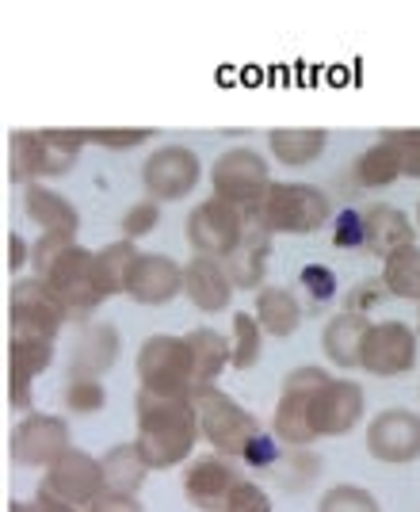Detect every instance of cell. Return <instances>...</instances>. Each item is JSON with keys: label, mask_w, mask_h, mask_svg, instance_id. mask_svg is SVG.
<instances>
[{"label": "cell", "mask_w": 420, "mask_h": 512, "mask_svg": "<svg viewBox=\"0 0 420 512\" xmlns=\"http://www.w3.org/2000/svg\"><path fill=\"white\" fill-rule=\"evenodd\" d=\"M245 230H249L245 211H237L233 203L218 199V195L203 199V203L184 218V234H188L191 249L199 256H218V260H226V256L241 245Z\"/></svg>", "instance_id": "9c48e42d"}, {"label": "cell", "mask_w": 420, "mask_h": 512, "mask_svg": "<svg viewBox=\"0 0 420 512\" xmlns=\"http://www.w3.org/2000/svg\"><path fill=\"white\" fill-rule=\"evenodd\" d=\"M382 138L398 150L405 180H420V130H386Z\"/></svg>", "instance_id": "ab89813d"}, {"label": "cell", "mask_w": 420, "mask_h": 512, "mask_svg": "<svg viewBox=\"0 0 420 512\" xmlns=\"http://www.w3.org/2000/svg\"><path fill=\"white\" fill-rule=\"evenodd\" d=\"M8 180H12V184H20V188L42 184L39 130H16V134L8 138Z\"/></svg>", "instance_id": "f546056e"}, {"label": "cell", "mask_w": 420, "mask_h": 512, "mask_svg": "<svg viewBox=\"0 0 420 512\" xmlns=\"http://www.w3.org/2000/svg\"><path fill=\"white\" fill-rule=\"evenodd\" d=\"M233 291L237 287H233L230 272H226V260L191 253V260L184 264V295H188V302L195 310L222 314V310H230Z\"/></svg>", "instance_id": "ac0fdd59"}, {"label": "cell", "mask_w": 420, "mask_h": 512, "mask_svg": "<svg viewBox=\"0 0 420 512\" xmlns=\"http://www.w3.org/2000/svg\"><path fill=\"white\" fill-rule=\"evenodd\" d=\"M12 463L16 467H54L73 451L69 444V425L54 413H27L20 425L12 428Z\"/></svg>", "instance_id": "8fae6325"}, {"label": "cell", "mask_w": 420, "mask_h": 512, "mask_svg": "<svg viewBox=\"0 0 420 512\" xmlns=\"http://www.w3.org/2000/svg\"><path fill=\"white\" fill-rule=\"evenodd\" d=\"M363 386L352 379H329L317 390L314 406H310V432L314 440L321 436H344L363 421Z\"/></svg>", "instance_id": "2e32d148"}, {"label": "cell", "mask_w": 420, "mask_h": 512, "mask_svg": "<svg viewBox=\"0 0 420 512\" xmlns=\"http://www.w3.org/2000/svg\"><path fill=\"white\" fill-rule=\"evenodd\" d=\"M100 467H104L107 493H123V497H134V493L142 490V482H146V474H149L138 444H119V448H111L104 459H100Z\"/></svg>", "instance_id": "83f0119b"}, {"label": "cell", "mask_w": 420, "mask_h": 512, "mask_svg": "<svg viewBox=\"0 0 420 512\" xmlns=\"http://www.w3.org/2000/svg\"><path fill=\"white\" fill-rule=\"evenodd\" d=\"M27 260H31V245L20 234H8V272H20Z\"/></svg>", "instance_id": "bcb514c9"}, {"label": "cell", "mask_w": 420, "mask_h": 512, "mask_svg": "<svg viewBox=\"0 0 420 512\" xmlns=\"http://www.w3.org/2000/svg\"><path fill=\"white\" fill-rule=\"evenodd\" d=\"M54 360V341H27L12 337L8 341V406L31 409L35 402V379Z\"/></svg>", "instance_id": "d6986e66"}, {"label": "cell", "mask_w": 420, "mask_h": 512, "mask_svg": "<svg viewBox=\"0 0 420 512\" xmlns=\"http://www.w3.org/2000/svg\"><path fill=\"white\" fill-rule=\"evenodd\" d=\"M42 142V176H65L77 165L81 150L88 146L84 130H39Z\"/></svg>", "instance_id": "4dcf8cb0"}, {"label": "cell", "mask_w": 420, "mask_h": 512, "mask_svg": "<svg viewBox=\"0 0 420 512\" xmlns=\"http://www.w3.org/2000/svg\"><path fill=\"white\" fill-rule=\"evenodd\" d=\"M272 237L264 226L249 222V230L241 237V245L226 256V272H230L237 291H260L268 276V260H272Z\"/></svg>", "instance_id": "44dd1931"}, {"label": "cell", "mask_w": 420, "mask_h": 512, "mask_svg": "<svg viewBox=\"0 0 420 512\" xmlns=\"http://www.w3.org/2000/svg\"><path fill=\"white\" fill-rule=\"evenodd\" d=\"M226 512H272V497L264 493V486H256L249 478L237 482V490L230 493Z\"/></svg>", "instance_id": "ee69618b"}, {"label": "cell", "mask_w": 420, "mask_h": 512, "mask_svg": "<svg viewBox=\"0 0 420 512\" xmlns=\"http://www.w3.org/2000/svg\"><path fill=\"white\" fill-rule=\"evenodd\" d=\"M417 234H420V203H417Z\"/></svg>", "instance_id": "c3c4849f"}, {"label": "cell", "mask_w": 420, "mask_h": 512, "mask_svg": "<svg viewBox=\"0 0 420 512\" xmlns=\"http://www.w3.org/2000/svg\"><path fill=\"white\" fill-rule=\"evenodd\" d=\"M8 512H73V509H65V505H58V501H50L46 493H39L35 501H12Z\"/></svg>", "instance_id": "7dc6e473"}, {"label": "cell", "mask_w": 420, "mask_h": 512, "mask_svg": "<svg viewBox=\"0 0 420 512\" xmlns=\"http://www.w3.org/2000/svg\"><path fill=\"white\" fill-rule=\"evenodd\" d=\"M188 348H191V367H195V386L203 390V386H214V379L226 371V363L233 360V344L218 333V329H191L188 337Z\"/></svg>", "instance_id": "484cf974"}, {"label": "cell", "mask_w": 420, "mask_h": 512, "mask_svg": "<svg viewBox=\"0 0 420 512\" xmlns=\"http://www.w3.org/2000/svg\"><path fill=\"white\" fill-rule=\"evenodd\" d=\"M119 329L111 321H92L84 325V333L73 344V356H69V371H81V375H96L104 379L107 371L119 360Z\"/></svg>", "instance_id": "7402d4cb"}, {"label": "cell", "mask_w": 420, "mask_h": 512, "mask_svg": "<svg viewBox=\"0 0 420 512\" xmlns=\"http://www.w3.org/2000/svg\"><path fill=\"white\" fill-rule=\"evenodd\" d=\"M157 222H161V203H157V199H142V203H134V207L123 214V237L126 241H138V237L153 234Z\"/></svg>", "instance_id": "f35d334b"}, {"label": "cell", "mask_w": 420, "mask_h": 512, "mask_svg": "<svg viewBox=\"0 0 420 512\" xmlns=\"http://www.w3.org/2000/svg\"><path fill=\"white\" fill-rule=\"evenodd\" d=\"M333 249H340V253H367V222H363V211L344 207V211L336 214Z\"/></svg>", "instance_id": "d590c367"}, {"label": "cell", "mask_w": 420, "mask_h": 512, "mask_svg": "<svg viewBox=\"0 0 420 512\" xmlns=\"http://www.w3.org/2000/svg\"><path fill=\"white\" fill-rule=\"evenodd\" d=\"M352 176H356L359 188H390V184L405 180L398 150L386 138H378L375 146H367V150L359 153L356 165H352Z\"/></svg>", "instance_id": "f1b7e54d"}, {"label": "cell", "mask_w": 420, "mask_h": 512, "mask_svg": "<svg viewBox=\"0 0 420 512\" xmlns=\"http://www.w3.org/2000/svg\"><path fill=\"white\" fill-rule=\"evenodd\" d=\"M69 314L62 302L50 295L42 279H16L8 291V337H27V341H58Z\"/></svg>", "instance_id": "52a82bcc"}, {"label": "cell", "mask_w": 420, "mask_h": 512, "mask_svg": "<svg viewBox=\"0 0 420 512\" xmlns=\"http://www.w3.org/2000/svg\"><path fill=\"white\" fill-rule=\"evenodd\" d=\"M371 329H375V321L367 318V314H352V310L333 314L329 325H325V333H321V348H325L329 363L340 367V371L363 367V344L371 337Z\"/></svg>", "instance_id": "ffe728a7"}, {"label": "cell", "mask_w": 420, "mask_h": 512, "mask_svg": "<svg viewBox=\"0 0 420 512\" xmlns=\"http://www.w3.org/2000/svg\"><path fill=\"white\" fill-rule=\"evenodd\" d=\"M138 260V249H134V241H115V245H104L100 253H96V283H100V295L107 299H115V295H126V272H130V264Z\"/></svg>", "instance_id": "1f68e13d"}, {"label": "cell", "mask_w": 420, "mask_h": 512, "mask_svg": "<svg viewBox=\"0 0 420 512\" xmlns=\"http://www.w3.org/2000/svg\"><path fill=\"white\" fill-rule=\"evenodd\" d=\"M23 211H27V218L39 226L42 234L77 237V230H81V214H77V207H73L62 192L42 188V184L23 188Z\"/></svg>", "instance_id": "603a6c76"}, {"label": "cell", "mask_w": 420, "mask_h": 512, "mask_svg": "<svg viewBox=\"0 0 420 512\" xmlns=\"http://www.w3.org/2000/svg\"><path fill=\"white\" fill-rule=\"evenodd\" d=\"M138 390L168 402H191L195 398V367L184 337L157 333L138 348Z\"/></svg>", "instance_id": "277c9868"}, {"label": "cell", "mask_w": 420, "mask_h": 512, "mask_svg": "<svg viewBox=\"0 0 420 512\" xmlns=\"http://www.w3.org/2000/svg\"><path fill=\"white\" fill-rule=\"evenodd\" d=\"M252 314H256V321H260V329H264L268 337H279V341L294 337L298 325H302V318H306V310H302L298 295L287 291V287H275V283H264V287L256 291Z\"/></svg>", "instance_id": "d4e9b609"}, {"label": "cell", "mask_w": 420, "mask_h": 512, "mask_svg": "<svg viewBox=\"0 0 420 512\" xmlns=\"http://www.w3.org/2000/svg\"><path fill=\"white\" fill-rule=\"evenodd\" d=\"M382 299H390V291H386L382 279H359L356 287L348 291V299H344V310L367 314V318H371V310H378V302Z\"/></svg>", "instance_id": "60d3db41"}, {"label": "cell", "mask_w": 420, "mask_h": 512, "mask_svg": "<svg viewBox=\"0 0 420 512\" xmlns=\"http://www.w3.org/2000/svg\"><path fill=\"white\" fill-rule=\"evenodd\" d=\"M88 512H146L138 497H123V493H100L96 505Z\"/></svg>", "instance_id": "f6af8a7d"}, {"label": "cell", "mask_w": 420, "mask_h": 512, "mask_svg": "<svg viewBox=\"0 0 420 512\" xmlns=\"http://www.w3.org/2000/svg\"><path fill=\"white\" fill-rule=\"evenodd\" d=\"M210 188H214L218 199H226L237 211L249 214L264 199V192L272 188V172H268V161L252 146H233V150H226L214 161Z\"/></svg>", "instance_id": "ba28073f"}, {"label": "cell", "mask_w": 420, "mask_h": 512, "mask_svg": "<svg viewBox=\"0 0 420 512\" xmlns=\"http://www.w3.org/2000/svg\"><path fill=\"white\" fill-rule=\"evenodd\" d=\"M367 451L378 463L405 467L420 459V417L409 409H382L367 425Z\"/></svg>", "instance_id": "9a60e30c"}, {"label": "cell", "mask_w": 420, "mask_h": 512, "mask_svg": "<svg viewBox=\"0 0 420 512\" xmlns=\"http://www.w3.org/2000/svg\"><path fill=\"white\" fill-rule=\"evenodd\" d=\"M241 463L252 467V470H275L279 467V463H283V451H279L275 432H260V436L249 444V451H245V459H241Z\"/></svg>", "instance_id": "7bdbcfd3"}, {"label": "cell", "mask_w": 420, "mask_h": 512, "mask_svg": "<svg viewBox=\"0 0 420 512\" xmlns=\"http://www.w3.org/2000/svg\"><path fill=\"white\" fill-rule=\"evenodd\" d=\"M191 406H195V417H199V428H203V440L214 448V455H226V459H233V463H241L245 451H249V444L264 432L260 421L252 417L249 409L241 406L233 394L218 390V386L195 390Z\"/></svg>", "instance_id": "3957f363"}, {"label": "cell", "mask_w": 420, "mask_h": 512, "mask_svg": "<svg viewBox=\"0 0 420 512\" xmlns=\"http://www.w3.org/2000/svg\"><path fill=\"white\" fill-rule=\"evenodd\" d=\"M363 222H367V253L382 256V260L417 241V222H409V214L401 207H390V203L367 207Z\"/></svg>", "instance_id": "cb8c5ba5"}, {"label": "cell", "mask_w": 420, "mask_h": 512, "mask_svg": "<svg viewBox=\"0 0 420 512\" xmlns=\"http://www.w3.org/2000/svg\"><path fill=\"white\" fill-rule=\"evenodd\" d=\"M264 329H260V321H256V314H249V310H237L233 314V360L230 367L233 371H249V367H256L260 363V352H264Z\"/></svg>", "instance_id": "836d02e7"}, {"label": "cell", "mask_w": 420, "mask_h": 512, "mask_svg": "<svg viewBox=\"0 0 420 512\" xmlns=\"http://www.w3.org/2000/svg\"><path fill=\"white\" fill-rule=\"evenodd\" d=\"M237 482H241L237 463L226 459V455H214V451L191 459L184 467V497H188V505L203 512H226Z\"/></svg>", "instance_id": "5bb4252c"}, {"label": "cell", "mask_w": 420, "mask_h": 512, "mask_svg": "<svg viewBox=\"0 0 420 512\" xmlns=\"http://www.w3.org/2000/svg\"><path fill=\"white\" fill-rule=\"evenodd\" d=\"M176 295H184V264L161 253H138L126 272V299L138 306H165Z\"/></svg>", "instance_id": "e0dca14e"}, {"label": "cell", "mask_w": 420, "mask_h": 512, "mask_svg": "<svg viewBox=\"0 0 420 512\" xmlns=\"http://www.w3.org/2000/svg\"><path fill=\"white\" fill-rule=\"evenodd\" d=\"M134 417H138L134 444H138L149 470H172L180 463H191L195 440L203 436L191 402H168V398H153V394L138 390Z\"/></svg>", "instance_id": "6da1fadb"}, {"label": "cell", "mask_w": 420, "mask_h": 512, "mask_svg": "<svg viewBox=\"0 0 420 512\" xmlns=\"http://www.w3.org/2000/svg\"><path fill=\"white\" fill-rule=\"evenodd\" d=\"M65 409H73V413H100L107 406V390H104V379H96V375H81V371H69L65 375Z\"/></svg>", "instance_id": "e575fe53"}, {"label": "cell", "mask_w": 420, "mask_h": 512, "mask_svg": "<svg viewBox=\"0 0 420 512\" xmlns=\"http://www.w3.org/2000/svg\"><path fill=\"white\" fill-rule=\"evenodd\" d=\"M88 146H104V150H134L153 142V130H84Z\"/></svg>", "instance_id": "b9f144b4"}, {"label": "cell", "mask_w": 420, "mask_h": 512, "mask_svg": "<svg viewBox=\"0 0 420 512\" xmlns=\"http://www.w3.org/2000/svg\"><path fill=\"white\" fill-rule=\"evenodd\" d=\"M42 283L50 287V295L62 302V310L69 314V321L92 318V310H100V283H96V253L84 245H69L54 268L42 276Z\"/></svg>", "instance_id": "5b68a950"}, {"label": "cell", "mask_w": 420, "mask_h": 512, "mask_svg": "<svg viewBox=\"0 0 420 512\" xmlns=\"http://www.w3.org/2000/svg\"><path fill=\"white\" fill-rule=\"evenodd\" d=\"M325 142H329V134L314 127H291V130H272V134H268L272 157L279 165H291V169H302V165L317 161L321 150H325Z\"/></svg>", "instance_id": "4316f807"}, {"label": "cell", "mask_w": 420, "mask_h": 512, "mask_svg": "<svg viewBox=\"0 0 420 512\" xmlns=\"http://www.w3.org/2000/svg\"><path fill=\"white\" fill-rule=\"evenodd\" d=\"M298 279H302V291L310 295V302H314V306H325V302H333L336 291H340V283H336V272L329 268V264H306Z\"/></svg>", "instance_id": "74e56055"}, {"label": "cell", "mask_w": 420, "mask_h": 512, "mask_svg": "<svg viewBox=\"0 0 420 512\" xmlns=\"http://www.w3.org/2000/svg\"><path fill=\"white\" fill-rule=\"evenodd\" d=\"M382 283L390 291V299H413L420 302V249L405 245L398 253L382 260Z\"/></svg>", "instance_id": "d6a6232c"}, {"label": "cell", "mask_w": 420, "mask_h": 512, "mask_svg": "<svg viewBox=\"0 0 420 512\" xmlns=\"http://www.w3.org/2000/svg\"><path fill=\"white\" fill-rule=\"evenodd\" d=\"M317 512H382L371 490L363 486H333L329 493H321Z\"/></svg>", "instance_id": "8d00e7d4"}, {"label": "cell", "mask_w": 420, "mask_h": 512, "mask_svg": "<svg viewBox=\"0 0 420 512\" xmlns=\"http://www.w3.org/2000/svg\"><path fill=\"white\" fill-rule=\"evenodd\" d=\"M39 493H46L50 501H58V505H65V509L88 512L92 505H96V497L107 493L104 467H100V459H92L88 451L73 448L62 463H54V467L42 474Z\"/></svg>", "instance_id": "30bf717a"}, {"label": "cell", "mask_w": 420, "mask_h": 512, "mask_svg": "<svg viewBox=\"0 0 420 512\" xmlns=\"http://www.w3.org/2000/svg\"><path fill=\"white\" fill-rule=\"evenodd\" d=\"M417 363V333L405 321H375L363 344V371L375 379H398Z\"/></svg>", "instance_id": "4fadbf2b"}, {"label": "cell", "mask_w": 420, "mask_h": 512, "mask_svg": "<svg viewBox=\"0 0 420 512\" xmlns=\"http://www.w3.org/2000/svg\"><path fill=\"white\" fill-rule=\"evenodd\" d=\"M333 375L321 371V367H298L283 379L279 390V406L272 417V432L279 444L287 448H310L314 444V432H310V406H314L317 390L329 383Z\"/></svg>", "instance_id": "8992f818"}, {"label": "cell", "mask_w": 420, "mask_h": 512, "mask_svg": "<svg viewBox=\"0 0 420 512\" xmlns=\"http://www.w3.org/2000/svg\"><path fill=\"white\" fill-rule=\"evenodd\" d=\"M203 176L199 165V153L188 146H157L142 165V188L149 192V199L157 203H176V199H188L195 192Z\"/></svg>", "instance_id": "7c38bea8"}, {"label": "cell", "mask_w": 420, "mask_h": 512, "mask_svg": "<svg viewBox=\"0 0 420 512\" xmlns=\"http://www.w3.org/2000/svg\"><path fill=\"white\" fill-rule=\"evenodd\" d=\"M249 222L264 226L268 234H317L321 226H329L336 214L329 195L317 184H279L264 192V199L245 214Z\"/></svg>", "instance_id": "7a4b0ae2"}]
</instances>
